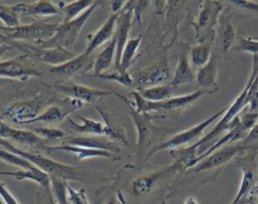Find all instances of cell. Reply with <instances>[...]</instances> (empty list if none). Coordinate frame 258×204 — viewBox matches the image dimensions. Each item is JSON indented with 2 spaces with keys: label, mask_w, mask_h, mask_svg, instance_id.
Wrapping results in <instances>:
<instances>
[{
  "label": "cell",
  "mask_w": 258,
  "mask_h": 204,
  "mask_svg": "<svg viewBox=\"0 0 258 204\" xmlns=\"http://www.w3.org/2000/svg\"><path fill=\"white\" fill-rule=\"evenodd\" d=\"M15 47L14 46H12L11 44H9V43H5V42H2L1 40H0V58L2 57V55L6 52V51H8V50H11V49H14Z\"/></svg>",
  "instance_id": "obj_49"
},
{
  "label": "cell",
  "mask_w": 258,
  "mask_h": 204,
  "mask_svg": "<svg viewBox=\"0 0 258 204\" xmlns=\"http://www.w3.org/2000/svg\"><path fill=\"white\" fill-rule=\"evenodd\" d=\"M133 13L128 10H121L116 19L114 36L116 39V56H115V67L119 69L120 59L123 48L129 39V32L132 26Z\"/></svg>",
  "instance_id": "obj_18"
},
{
  "label": "cell",
  "mask_w": 258,
  "mask_h": 204,
  "mask_svg": "<svg viewBox=\"0 0 258 204\" xmlns=\"http://www.w3.org/2000/svg\"><path fill=\"white\" fill-rule=\"evenodd\" d=\"M141 41H142V35H138L137 37L128 39L121 54L120 66H119L120 70H128V68L132 65L134 57L141 44Z\"/></svg>",
  "instance_id": "obj_32"
},
{
  "label": "cell",
  "mask_w": 258,
  "mask_h": 204,
  "mask_svg": "<svg viewBox=\"0 0 258 204\" xmlns=\"http://www.w3.org/2000/svg\"><path fill=\"white\" fill-rule=\"evenodd\" d=\"M0 175L10 176L15 178L18 181L30 180L43 187L45 190H49L50 187V176L38 168L37 166H33L28 169H20L17 171H0Z\"/></svg>",
  "instance_id": "obj_24"
},
{
  "label": "cell",
  "mask_w": 258,
  "mask_h": 204,
  "mask_svg": "<svg viewBox=\"0 0 258 204\" xmlns=\"http://www.w3.org/2000/svg\"><path fill=\"white\" fill-rule=\"evenodd\" d=\"M116 96L124 101L127 106L128 112L134 122L137 131V142H136V154L138 164H142L153 156L154 149L161 144L167 137L173 136L175 133L180 131L177 128H166L162 126H156L152 123V118L148 113L137 112L130 100L124 95L112 91Z\"/></svg>",
  "instance_id": "obj_1"
},
{
  "label": "cell",
  "mask_w": 258,
  "mask_h": 204,
  "mask_svg": "<svg viewBox=\"0 0 258 204\" xmlns=\"http://www.w3.org/2000/svg\"><path fill=\"white\" fill-rule=\"evenodd\" d=\"M169 77V67L165 59H161L154 64L146 67L143 70H140L135 78L134 83L136 82L141 87H147L152 85H158L159 83L164 82Z\"/></svg>",
  "instance_id": "obj_17"
},
{
  "label": "cell",
  "mask_w": 258,
  "mask_h": 204,
  "mask_svg": "<svg viewBox=\"0 0 258 204\" xmlns=\"http://www.w3.org/2000/svg\"><path fill=\"white\" fill-rule=\"evenodd\" d=\"M9 140L31 149L43 150L46 152L49 144L33 131L16 129V128H13V131Z\"/></svg>",
  "instance_id": "obj_26"
},
{
  "label": "cell",
  "mask_w": 258,
  "mask_h": 204,
  "mask_svg": "<svg viewBox=\"0 0 258 204\" xmlns=\"http://www.w3.org/2000/svg\"><path fill=\"white\" fill-rule=\"evenodd\" d=\"M183 204H199L198 201L194 197H188L186 200L183 202Z\"/></svg>",
  "instance_id": "obj_53"
},
{
  "label": "cell",
  "mask_w": 258,
  "mask_h": 204,
  "mask_svg": "<svg viewBox=\"0 0 258 204\" xmlns=\"http://www.w3.org/2000/svg\"><path fill=\"white\" fill-rule=\"evenodd\" d=\"M149 4V0H129L122 10L131 11L133 13V19H135L141 27V15Z\"/></svg>",
  "instance_id": "obj_39"
},
{
  "label": "cell",
  "mask_w": 258,
  "mask_h": 204,
  "mask_svg": "<svg viewBox=\"0 0 258 204\" xmlns=\"http://www.w3.org/2000/svg\"><path fill=\"white\" fill-rule=\"evenodd\" d=\"M94 107L105 121L107 138L114 142H120L126 146H129L126 125L124 124L123 118L118 113L107 108L106 106L95 105Z\"/></svg>",
  "instance_id": "obj_13"
},
{
  "label": "cell",
  "mask_w": 258,
  "mask_h": 204,
  "mask_svg": "<svg viewBox=\"0 0 258 204\" xmlns=\"http://www.w3.org/2000/svg\"><path fill=\"white\" fill-rule=\"evenodd\" d=\"M0 147L28 160L29 162L46 172L49 176L59 177L67 181H79L87 184H96L98 182L106 181V178L102 177L100 173H93L82 168L59 163L39 153L24 151L15 147L9 140L6 139L0 138Z\"/></svg>",
  "instance_id": "obj_2"
},
{
  "label": "cell",
  "mask_w": 258,
  "mask_h": 204,
  "mask_svg": "<svg viewBox=\"0 0 258 204\" xmlns=\"http://www.w3.org/2000/svg\"><path fill=\"white\" fill-rule=\"evenodd\" d=\"M214 50V42L198 43L197 45L188 47V59L192 68H200L205 65Z\"/></svg>",
  "instance_id": "obj_29"
},
{
  "label": "cell",
  "mask_w": 258,
  "mask_h": 204,
  "mask_svg": "<svg viewBox=\"0 0 258 204\" xmlns=\"http://www.w3.org/2000/svg\"><path fill=\"white\" fill-rule=\"evenodd\" d=\"M84 106L79 99L67 97L64 99L59 100L58 103H54L49 105L42 111L37 117L28 122V124L34 123H43L45 125H54L62 122L64 119L69 117L71 113L81 109Z\"/></svg>",
  "instance_id": "obj_10"
},
{
  "label": "cell",
  "mask_w": 258,
  "mask_h": 204,
  "mask_svg": "<svg viewBox=\"0 0 258 204\" xmlns=\"http://www.w3.org/2000/svg\"><path fill=\"white\" fill-rule=\"evenodd\" d=\"M0 204H4V203H3V202H2V201H0Z\"/></svg>",
  "instance_id": "obj_55"
},
{
  "label": "cell",
  "mask_w": 258,
  "mask_h": 204,
  "mask_svg": "<svg viewBox=\"0 0 258 204\" xmlns=\"http://www.w3.org/2000/svg\"><path fill=\"white\" fill-rule=\"evenodd\" d=\"M62 144L74 145V146H81L86 148L92 149H101L107 150L113 153L119 152V146L116 142L102 136H67L62 141Z\"/></svg>",
  "instance_id": "obj_20"
},
{
  "label": "cell",
  "mask_w": 258,
  "mask_h": 204,
  "mask_svg": "<svg viewBox=\"0 0 258 204\" xmlns=\"http://www.w3.org/2000/svg\"><path fill=\"white\" fill-rule=\"evenodd\" d=\"M0 199L4 204H20L3 182H0Z\"/></svg>",
  "instance_id": "obj_44"
},
{
  "label": "cell",
  "mask_w": 258,
  "mask_h": 204,
  "mask_svg": "<svg viewBox=\"0 0 258 204\" xmlns=\"http://www.w3.org/2000/svg\"><path fill=\"white\" fill-rule=\"evenodd\" d=\"M224 10L225 5L221 0H205L201 4L200 11L191 22L198 43L215 42L219 18Z\"/></svg>",
  "instance_id": "obj_6"
},
{
  "label": "cell",
  "mask_w": 258,
  "mask_h": 204,
  "mask_svg": "<svg viewBox=\"0 0 258 204\" xmlns=\"http://www.w3.org/2000/svg\"><path fill=\"white\" fill-rule=\"evenodd\" d=\"M28 57L22 54L18 57L0 61V77L7 79H22L25 80L31 76H39L40 72L24 63L23 59Z\"/></svg>",
  "instance_id": "obj_16"
},
{
  "label": "cell",
  "mask_w": 258,
  "mask_h": 204,
  "mask_svg": "<svg viewBox=\"0 0 258 204\" xmlns=\"http://www.w3.org/2000/svg\"><path fill=\"white\" fill-rule=\"evenodd\" d=\"M173 87L167 84H158L147 87H138L136 91L145 99L150 101H161L170 97Z\"/></svg>",
  "instance_id": "obj_30"
},
{
  "label": "cell",
  "mask_w": 258,
  "mask_h": 204,
  "mask_svg": "<svg viewBox=\"0 0 258 204\" xmlns=\"http://www.w3.org/2000/svg\"><path fill=\"white\" fill-rule=\"evenodd\" d=\"M188 47L185 45L179 52L177 64L175 66L173 76L168 82L173 88L186 83H196V72L188 59Z\"/></svg>",
  "instance_id": "obj_19"
},
{
  "label": "cell",
  "mask_w": 258,
  "mask_h": 204,
  "mask_svg": "<svg viewBox=\"0 0 258 204\" xmlns=\"http://www.w3.org/2000/svg\"><path fill=\"white\" fill-rule=\"evenodd\" d=\"M54 88L58 92L63 93L69 97L76 98L84 104L86 103L94 106L97 105L101 98L112 93V91L102 90L77 83H57L54 85Z\"/></svg>",
  "instance_id": "obj_14"
},
{
  "label": "cell",
  "mask_w": 258,
  "mask_h": 204,
  "mask_svg": "<svg viewBox=\"0 0 258 204\" xmlns=\"http://www.w3.org/2000/svg\"><path fill=\"white\" fill-rule=\"evenodd\" d=\"M248 98H249L248 109L252 112L258 113V83H257L256 77L253 80V82L248 90Z\"/></svg>",
  "instance_id": "obj_42"
},
{
  "label": "cell",
  "mask_w": 258,
  "mask_h": 204,
  "mask_svg": "<svg viewBox=\"0 0 258 204\" xmlns=\"http://www.w3.org/2000/svg\"><path fill=\"white\" fill-rule=\"evenodd\" d=\"M258 73V55L254 54L253 59H252V69L249 75V78L247 79V82L242 89V91L238 94V96L235 98V100L231 104L229 108L226 109V112L223 114V117L221 118L220 122L214 127V129L205 135L203 138L199 139L196 143L186 146L190 151H194L198 154V157L202 154H204L210 146L215 142V139L221 135L223 132L227 131L229 128V124L231 121L249 104V98H248V90L255 79L256 75Z\"/></svg>",
  "instance_id": "obj_3"
},
{
  "label": "cell",
  "mask_w": 258,
  "mask_h": 204,
  "mask_svg": "<svg viewBox=\"0 0 258 204\" xmlns=\"http://www.w3.org/2000/svg\"><path fill=\"white\" fill-rule=\"evenodd\" d=\"M14 7L20 15L36 18L61 14L59 5L54 4L52 0H37L32 3H17Z\"/></svg>",
  "instance_id": "obj_21"
},
{
  "label": "cell",
  "mask_w": 258,
  "mask_h": 204,
  "mask_svg": "<svg viewBox=\"0 0 258 204\" xmlns=\"http://www.w3.org/2000/svg\"><path fill=\"white\" fill-rule=\"evenodd\" d=\"M238 116L242 129L247 133L258 123V113L252 112L246 107L239 113Z\"/></svg>",
  "instance_id": "obj_40"
},
{
  "label": "cell",
  "mask_w": 258,
  "mask_h": 204,
  "mask_svg": "<svg viewBox=\"0 0 258 204\" xmlns=\"http://www.w3.org/2000/svg\"><path fill=\"white\" fill-rule=\"evenodd\" d=\"M105 204H120V202L118 201L117 197H110V199H108Z\"/></svg>",
  "instance_id": "obj_52"
},
{
  "label": "cell",
  "mask_w": 258,
  "mask_h": 204,
  "mask_svg": "<svg viewBox=\"0 0 258 204\" xmlns=\"http://www.w3.org/2000/svg\"><path fill=\"white\" fill-rule=\"evenodd\" d=\"M68 204H90L85 189H74L68 186Z\"/></svg>",
  "instance_id": "obj_41"
},
{
  "label": "cell",
  "mask_w": 258,
  "mask_h": 204,
  "mask_svg": "<svg viewBox=\"0 0 258 204\" xmlns=\"http://www.w3.org/2000/svg\"><path fill=\"white\" fill-rule=\"evenodd\" d=\"M117 15L118 13H111V15L104 22V24L96 32L89 36L88 45L84 51L85 54L91 55L96 49L112 39L115 32Z\"/></svg>",
  "instance_id": "obj_22"
},
{
  "label": "cell",
  "mask_w": 258,
  "mask_h": 204,
  "mask_svg": "<svg viewBox=\"0 0 258 204\" xmlns=\"http://www.w3.org/2000/svg\"><path fill=\"white\" fill-rule=\"evenodd\" d=\"M97 0H74L70 3H61L60 7V13L63 15L62 21H70L77 17H79L81 14H83L86 10H88Z\"/></svg>",
  "instance_id": "obj_31"
},
{
  "label": "cell",
  "mask_w": 258,
  "mask_h": 204,
  "mask_svg": "<svg viewBox=\"0 0 258 204\" xmlns=\"http://www.w3.org/2000/svg\"><path fill=\"white\" fill-rule=\"evenodd\" d=\"M68 186L67 180L50 176V192L58 204H68Z\"/></svg>",
  "instance_id": "obj_33"
},
{
  "label": "cell",
  "mask_w": 258,
  "mask_h": 204,
  "mask_svg": "<svg viewBox=\"0 0 258 204\" xmlns=\"http://www.w3.org/2000/svg\"><path fill=\"white\" fill-rule=\"evenodd\" d=\"M41 101L34 98L29 100H18L8 105L2 112V116L17 125H27L29 121L40 113Z\"/></svg>",
  "instance_id": "obj_11"
},
{
  "label": "cell",
  "mask_w": 258,
  "mask_h": 204,
  "mask_svg": "<svg viewBox=\"0 0 258 204\" xmlns=\"http://www.w3.org/2000/svg\"><path fill=\"white\" fill-rule=\"evenodd\" d=\"M226 112V108L222 109L221 111L215 113L213 116L210 118L206 119L205 121L199 123L198 125L183 131H178L175 133L173 136H171L169 139L163 141L161 144H159L153 151V155L156 152H159L161 150H172L176 148H181V147H186L192 144L195 140H197L203 133L204 131L211 125L213 124L217 119H219L224 113Z\"/></svg>",
  "instance_id": "obj_8"
},
{
  "label": "cell",
  "mask_w": 258,
  "mask_h": 204,
  "mask_svg": "<svg viewBox=\"0 0 258 204\" xmlns=\"http://www.w3.org/2000/svg\"><path fill=\"white\" fill-rule=\"evenodd\" d=\"M0 160H2L3 162H5L9 165H12L15 167H20L21 169H28V168L35 166L28 160L22 158L21 156L14 154V153H12L4 148H1V147H0Z\"/></svg>",
  "instance_id": "obj_37"
},
{
  "label": "cell",
  "mask_w": 258,
  "mask_h": 204,
  "mask_svg": "<svg viewBox=\"0 0 258 204\" xmlns=\"http://www.w3.org/2000/svg\"><path fill=\"white\" fill-rule=\"evenodd\" d=\"M79 118L82 121V124H77L75 121H73L71 118H67V122L70 125V128L76 132L77 134L82 135H88V136H102L107 138V129L105 124L99 121L90 120L88 118H84L82 116H79Z\"/></svg>",
  "instance_id": "obj_27"
},
{
  "label": "cell",
  "mask_w": 258,
  "mask_h": 204,
  "mask_svg": "<svg viewBox=\"0 0 258 204\" xmlns=\"http://www.w3.org/2000/svg\"><path fill=\"white\" fill-rule=\"evenodd\" d=\"M129 0H110V9L112 13H119Z\"/></svg>",
  "instance_id": "obj_47"
},
{
  "label": "cell",
  "mask_w": 258,
  "mask_h": 204,
  "mask_svg": "<svg viewBox=\"0 0 258 204\" xmlns=\"http://www.w3.org/2000/svg\"><path fill=\"white\" fill-rule=\"evenodd\" d=\"M58 23H47L43 21L32 22L30 24L19 25L14 28H6L0 26V30H4L5 35L11 40H26L35 43L49 39L56 31Z\"/></svg>",
  "instance_id": "obj_7"
},
{
  "label": "cell",
  "mask_w": 258,
  "mask_h": 204,
  "mask_svg": "<svg viewBox=\"0 0 258 204\" xmlns=\"http://www.w3.org/2000/svg\"><path fill=\"white\" fill-rule=\"evenodd\" d=\"M246 51L252 53V55H258V37H245L240 36L232 46L230 52Z\"/></svg>",
  "instance_id": "obj_36"
},
{
  "label": "cell",
  "mask_w": 258,
  "mask_h": 204,
  "mask_svg": "<svg viewBox=\"0 0 258 204\" xmlns=\"http://www.w3.org/2000/svg\"><path fill=\"white\" fill-rule=\"evenodd\" d=\"M133 108L139 113H156L162 118H178L184 111L190 108L201 96L207 94L203 89H197L187 94L170 96L161 101H150L143 98L136 90L132 91Z\"/></svg>",
  "instance_id": "obj_4"
},
{
  "label": "cell",
  "mask_w": 258,
  "mask_h": 204,
  "mask_svg": "<svg viewBox=\"0 0 258 204\" xmlns=\"http://www.w3.org/2000/svg\"><path fill=\"white\" fill-rule=\"evenodd\" d=\"M236 38V31L234 24L229 14L224 10L219 18V23L216 29V38L214 42V50L222 58L227 54L234 43Z\"/></svg>",
  "instance_id": "obj_15"
},
{
  "label": "cell",
  "mask_w": 258,
  "mask_h": 204,
  "mask_svg": "<svg viewBox=\"0 0 258 204\" xmlns=\"http://www.w3.org/2000/svg\"><path fill=\"white\" fill-rule=\"evenodd\" d=\"M13 128L6 124L2 119H0V138L9 140L12 134Z\"/></svg>",
  "instance_id": "obj_46"
},
{
  "label": "cell",
  "mask_w": 258,
  "mask_h": 204,
  "mask_svg": "<svg viewBox=\"0 0 258 204\" xmlns=\"http://www.w3.org/2000/svg\"><path fill=\"white\" fill-rule=\"evenodd\" d=\"M20 14L14 5L0 4V21L6 28H14L20 25Z\"/></svg>",
  "instance_id": "obj_34"
},
{
  "label": "cell",
  "mask_w": 258,
  "mask_h": 204,
  "mask_svg": "<svg viewBox=\"0 0 258 204\" xmlns=\"http://www.w3.org/2000/svg\"><path fill=\"white\" fill-rule=\"evenodd\" d=\"M32 131L48 143L55 142V141H62L68 136L64 132H62L59 129H55V128L39 127V128L33 129Z\"/></svg>",
  "instance_id": "obj_38"
},
{
  "label": "cell",
  "mask_w": 258,
  "mask_h": 204,
  "mask_svg": "<svg viewBox=\"0 0 258 204\" xmlns=\"http://www.w3.org/2000/svg\"><path fill=\"white\" fill-rule=\"evenodd\" d=\"M234 6L253 13H258V3L250 0H228Z\"/></svg>",
  "instance_id": "obj_43"
},
{
  "label": "cell",
  "mask_w": 258,
  "mask_h": 204,
  "mask_svg": "<svg viewBox=\"0 0 258 204\" xmlns=\"http://www.w3.org/2000/svg\"><path fill=\"white\" fill-rule=\"evenodd\" d=\"M149 2L153 4L156 13L160 14L164 11L166 6V0H149Z\"/></svg>",
  "instance_id": "obj_48"
},
{
  "label": "cell",
  "mask_w": 258,
  "mask_h": 204,
  "mask_svg": "<svg viewBox=\"0 0 258 204\" xmlns=\"http://www.w3.org/2000/svg\"><path fill=\"white\" fill-rule=\"evenodd\" d=\"M46 192H47V198H46V204H58L55 200H54V198H53V196H52V194H51V192L49 191V190H46Z\"/></svg>",
  "instance_id": "obj_51"
},
{
  "label": "cell",
  "mask_w": 258,
  "mask_h": 204,
  "mask_svg": "<svg viewBox=\"0 0 258 204\" xmlns=\"http://www.w3.org/2000/svg\"><path fill=\"white\" fill-rule=\"evenodd\" d=\"M93 67V62L91 59V55H87L84 52L76 55L72 59L68 60L67 62L50 67V72L70 76L73 74L78 73L83 69H89Z\"/></svg>",
  "instance_id": "obj_25"
},
{
  "label": "cell",
  "mask_w": 258,
  "mask_h": 204,
  "mask_svg": "<svg viewBox=\"0 0 258 204\" xmlns=\"http://www.w3.org/2000/svg\"><path fill=\"white\" fill-rule=\"evenodd\" d=\"M116 56V39L115 36L107 43V45L97 54L93 61V73L90 75L91 77L98 75L100 73L106 72V70L112 64L114 58Z\"/></svg>",
  "instance_id": "obj_28"
},
{
  "label": "cell",
  "mask_w": 258,
  "mask_h": 204,
  "mask_svg": "<svg viewBox=\"0 0 258 204\" xmlns=\"http://www.w3.org/2000/svg\"><path fill=\"white\" fill-rule=\"evenodd\" d=\"M52 151H63L71 153L77 157L78 160H86L89 158H106V159H115L116 155L113 152L107 151V150H101V149H92V148H86L81 146H74V145H68V144H61V145H55V146H48L47 152Z\"/></svg>",
  "instance_id": "obj_23"
},
{
  "label": "cell",
  "mask_w": 258,
  "mask_h": 204,
  "mask_svg": "<svg viewBox=\"0 0 258 204\" xmlns=\"http://www.w3.org/2000/svg\"><path fill=\"white\" fill-rule=\"evenodd\" d=\"M99 4H100V1L97 0L88 10H86L79 17L70 21H66V22L62 21L61 23H58L55 33L49 39L42 40L35 43L36 46L41 48L62 47V48L72 50L78 40L79 34L83 26L86 24L89 17L97 9Z\"/></svg>",
  "instance_id": "obj_5"
},
{
  "label": "cell",
  "mask_w": 258,
  "mask_h": 204,
  "mask_svg": "<svg viewBox=\"0 0 258 204\" xmlns=\"http://www.w3.org/2000/svg\"><path fill=\"white\" fill-rule=\"evenodd\" d=\"M250 204H258V185H255L250 195Z\"/></svg>",
  "instance_id": "obj_50"
},
{
  "label": "cell",
  "mask_w": 258,
  "mask_h": 204,
  "mask_svg": "<svg viewBox=\"0 0 258 204\" xmlns=\"http://www.w3.org/2000/svg\"><path fill=\"white\" fill-rule=\"evenodd\" d=\"M12 46L20 49L23 54L27 56L34 57L38 60L45 62L51 66H56L67 62L76 56V54L69 49L62 47H52V48H41L38 46H31L27 44H22L18 41L12 40Z\"/></svg>",
  "instance_id": "obj_9"
},
{
  "label": "cell",
  "mask_w": 258,
  "mask_h": 204,
  "mask_svg": "<svg viewBox=\"0 0 258 204\" xmlns=\"http://www.w3.org/2000/svg\"><path fill=\"white\" fill-rule=\"evenodd\" d=\"M221 57L213 50V53L209 61L198 68L196 71V85L198 89H203L207 94H214L219 90L218 84V73H219V62Z\"/></svg>",
  "instance_id": "obj_12"
},
{
  "label": "cell",
  "mask_w": 258,
  "mask_h": 204,
  "mask_svg": "<svg viewBox=\"0 0 258 204\" xmlns=\"http://www.w3.org/2000/svg\"><path fill=\"white\" fill-rule=\"evenodd\" d=\"M93 77H98L100 79L118 82L127 87H133V85H134V78L130 75V73L127 70L117 69L115 72H111V73L103 72V73H100Z\"/></svg>",
  "instance_id": "obj_35"
},
{
  "label": "cell",
  "mask_w": 258,
  "mask_h": 204,
  "mask_svg": "<svg viewBox=\"0 0 258 204\" xmlns=\"http://www.w3.org/2000/svg\"><path fill=\"white\" fill-rule=\"evenodd\" d=\"M245 144H254L258 142V123L248 132L247 136L242 140Z\"/></svg>",
  "instance_id": "obj_45"
},
{
  "label": "cell",
  "mask_w": 258,
  "mask_h": 204,
  "mask_svg": "<svg viewBox=\"0 0 258 204\" xmlns=\"http://www.w3.org/2000/svg\"><path fill=\"white\" fill-rule=\"evenodd\" d=\"M11 79H7V78H2V77H0V84H3V83H5V82H8V81H10Z\"/></svg>",
  "instance_id": "obj_54"
}]
</instances>
